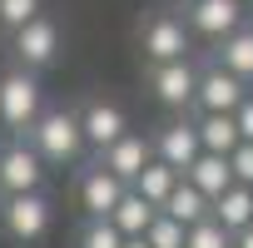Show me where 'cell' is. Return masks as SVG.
<instances>
[{"instance_id":"1","label":"cell","mask_w":253,"mask_h":248,"mask_svg":"<svg viewBox=\"0 0 253 248\" xmlns=\"http://www.w3.org/2000/svg\"><path fill=\"white\" fill-rule=\"evenodd\" d=\"M30 149L45 159V164H75L80 149H84V134H80V114H40L30 124Z\"/></svg>"},{"instance_id":"2","label":"cell","mask_w":253,"mask_h":248,"mask_svg":"<svg viewBox=\"0 0 253 248\" xmlns=\"http://www.w3.org/2000/svg\"><path fill=\"white\" fill-rule=\"evenodd\" d=\"M50 199L40 194V189H30V194H10L5 199V208H0V223H5V233L15 238V243H40L45 233H50Z\"/></svg>"},{"instance_id":"3","label":"cell","mask_w":253,"mask_h":248,"mask_svg":"<svg viewBox=\"0 0 253 248\" xmlns=\"http://www.w3.org/2000/svg\"><path fill=\"white\" fill-rule=\"evenodd\" d=\"M35 119H40V84H35V75H25V70L0 75V124H5V129H30Z\"/></svg>"},{"instance_id":"4","label":"cell","mask_w":253,"mask_h":248,"mask_svg":"<svg viewBox=\"0 0 253 248\" xmlns=\"http://www.w3.org/2000/svg\"><path fill=\"white\" fill-rule=\"evenodd\" d=\"M243 94H248V80H238V75L223 70V65H213V70H204V75L194 80V104H199L204 114H233V109L243 104Z\"/></svg>"},{"instance_id":"5","label":"cell","mask_w":253,"mask_h":248,"mask_svg":"<svg viewBox=\"0 0 253 248\" xmlns=\"http://www.w3.org/2000/svg\"><path fill=\"white\" fill-rule=\"evenodd\" d=\"M40 184H45V159L30 144H10L0 154V189L5 194H30Z\"/></svg>"},{"instance_id":"6","label":"cell","mask_w":253,"mask_h":248,"mask_svg":"<svg viewBox=\"0 0 253 248\" xmlns=\"http://www.w3.org/2000/svg\"><path fill=\"white\" fill-rule=\"evenodd\" d=\"M55 50H60V30H55L45 15H30L25 25H15V55H20L30 70L50 65V60H55Z\"/></svg>"},{"instance_id":"7","label":"cell","mask_w":253,"mask_h":248,"mask_svg":"<svg viewBox=\"0 0 253 248\" xmlns=\"http://www.w3.org/2000/svg\"><path fill=\"white\" fill-rule=\"evenodd\" d=\"M149 159H154V144H149L144 134H129V129H124L114 144H104V169H109L114 179H124V184H129Z\"/></svg>"},{"instance_id":"8","label":"cell","mask_w":253,"mask_h":248,"mask_svg":"<svg viewBox=\"0 0 253 248\" xmlns=\"http://www.w3.org/2000/svg\"><path fill=\"white\" fill-rule=\"evenodd\" d=\"M124 189H129V184L114 179V174L99 164V169H89V174L80 179V208H84L89 218H109V208L119 204V194H124Z\"/></svg>"},{"instance_id":"9","label":"cell","mask_w":253,"mask_h":248,"mask_svg":"<svg viewBox=\"0 0 253 248\" xmlns=\"http://www.w3.org/2000/svg\"><path fill=\"white\" fill-rule=\"evenodd\" d=\"M194 70H189V60H164V65H154V94H159V104H169V109H184V104H194Z\"/></svg>"},{"instance_id":"10","label":"cell","mask_w":253,"mask_h":248,"mask_svg":"<svg viewBox=\"0 0 253 248\" xmlns=\"http://www.w3.org/2000/svg\"><path fill=\"white\" fill-rule=\"evenodd\" d=\"M124 129H129V119H124V109L119 104H109V99H94L84 114H80V134H84V144H114Z\"/></svg>"},{"instance_id":"11","label":"cell","mask_w":253,"mask_h":248,"mask_svg":"<svg viewBox=\"0 0 253 248\" xmlns=\"http://www.w3.org/2000/svg\"><path fill=\"white\" fill-rule=\"evenodd\" d=\"M189 20H194V30L199 35H213V40H223L228 30H238V20H243V0H189Z\"/></svg>"},{"instance_id":"12","label":"cell","mask_w":253,"mask_h":248,"mask_svg":"<svg viewBox=\"0 0 253 248\" xmlns=\"http://www.w3.org/2000/svg\"><path fill=\"white\" fill-rule=\"evenodd\" d=\"M194 154H199V129H194V124H164V129H159V139H154V159H164L169 169H189L194 164Z\"/></svg>"},{"instance_id":"13","label":"cell","mask_w":253,"mask_h":248,"mask_svg":"<svg viewBox=\"0 0 253 248\" xmlns=\"http://www.w3.org/2000/svg\"><path fill=\"white\" fill-rule=\"evenodd\" d=\"M144 55H149L154 65H164V60H184V55H189V35H184V25L169 20V15L149 20V25H144Z\"/></svg>"},{"instance_id":"14","label":"cell","mask_w":253,"mask_h":248,"mask_svg":"<svg viewBox=\"0 0 253 248\" xmlns=\"http://www.w3.org/2000/svg\"><path fill=\"white\" fill-rule=\"evenodd\" d=\"M184 179L204 194V199H213V194H223L228 184H233V169H228V154H209V149H199L194 154V164L184 169Z\"/></svg>"},{"instance_id":"15","label":"cell","mask_w":253,"mask_h":248,"mask_svg":"<svg viewBox=\"0 0 253 248\" xmlns=\"http://www.w3.org/2000/svg\"><path fill=\"white\" fill-rule=\"evenodd\" d=\"M209 213H213L228 233H238L243 223H253V189H248V184H228L223 194L209 199Z\"/></svg>"},{"instance_id":"16","label":"cell","mask_w":253,"mask_h":248,"mask_svg":"<svg viewBox=\"0 0 253 248\" xmlns=\"http://www.w3.org/2000/svg\"><path fill=\"white\" fill-rule=\"evenodd\" d=\"M154 213H159V208H154L149 199H139L134 189H124V194H119V204L109 208V223H114L124 238H139V233L149 228V218H154Z\"/></svg>"},{"instance_id":"17","label":"cell","mask_w":253,"mask_h":248,"mask_svg":"<svg viewBox=\"0 0 253 248\" xmlns=\"http://www.w3.org/2000/svg\"><path fill=\"white\" fill-rule=\"evenodd\" d=\"M159 213H169V218H179V223L189 228V223L209 218V199H204V194H199V189H194V184H189V179L179 174V184L169 189V199L159 204Z\"/></svg>"},{"instance_id":"18","label":"cell","mask_w":253,"mask_h":248,"mask_svg":"<svg viewBox=\"0 0 253 248\" xmlns=\"http://www.w3.org/2000/svg\"><path fill=\"white\" fill-rule=\"evenodd\" d=\"M129 184H134V194H139V199H149V204L159 208V204L169 199V189L179 184V169H169L164 159H149V164H144V169H139Z\"/></svg>"},{"instance_id":"19","label":"cell","mask_w":253,"mask_h":248,"mask_svg":"<svg viewBox=\"0 0 253 248\" xmlns=\"http://www.w3.org/2000/svg\"><path fill=\"white\" fill-rule=\"evenodd\" d=\"M194 129H199V149H209V154H228V149L238 144V124H233V114H204Z\"/></svg>"},{"instance_id":"20","label":"cell","mask_w":253,"mask_h":248,"mask_svg":"<svg viewBox=\"0 0 253 248\" xmlns=\"http://www.w3.org/2000/svg\"><path fill=\"white\" fill-rule=\"evenodd\" d=\"M223 70H233L238 80H253V30H228L223 35Z\"/></svg>"},{"instance_id":"21","label":"cell","mask_w":253,"mask_h":248,"mask_svg":"<svg viewBox=\"0 0 253 248\" xmlns=\"http://www.w3.org/2000/svg\"><path fill=\"white\" fill-rule=\"evenodd\" d=\"M184 248H233V233L209 213V218H199V223L184 228Z\"/></svg>"},{"instance_id":"22","label":"cell","mask_w":253,"mask_h":248,"mask_svg":"<svg viewBox=\"0 0 253 248\" xmlns=\"http://www.w3.org/2000/svg\"><path fill=\"white\" fill-rule=\"evenodd\" d=\"M149 248H184V223L179 218H169V213H154L149 218V228L139 233Z\"/></svg>"},{"instance_id":"23","label":"cell","mask_w":253,"mask_h":248,"mask_svg":"<svg viewBox=\"0 0 253 248\" xmlns=\"http://www.w3.org/2000/svg\"><path fill=\"white\" fill-rule=\"evenodd\" d=\"M124 243V233L109 223V218H89V228H84V238H80V248H119Z\"/></svg>"},{"instance_id":"24","label":"cell","mask_w":253,"mask_h":248,"mask_svg":"<svg viewBox=\"0 0 253 248\" xmlns=\"http://www.w3.org/2000/svg\"><path fill=\"white\" fill-rule=\"evenodd\" d=\"M228 169H233V184H248L253 189V139H238L228 149Z\"/></svg>"},{"instance_id":"25","label":"cell","mask_w":253,"mask_h":248,"mask_svg":"<svg viewBox=\"0 0 253 248\" xmlns=\"http://www.w3.org/2000/svg\"><path fill=\"white\" fill-rule=\"evenodd\" d=\"M30 15H40V0H0V25H5V30L25 25Z\"/></svg>"},{"instance_id":"26","label":"cell","mask_w":253,"mask_h":248,"mask_svg":"<svg viewBox=\"0 0 253 248\" xmlns=\"http://www.w3.org/2000/svg\"><path fill=\"white\" fill-rule=\"evenodd\" d=\"M233 124H238V139H253V94H243V104L233 109Z\"/></svg>"},{"instance_id":"27","label":"cell","mask_w":253,"mask_h":248,"mask_svg":"<svg viewBox=\"0 0 253 248\" xmlns=\"http://www.w3.org/2000/svg\"><path fill=\"white\" fill-rule=\"evenodd\" d=\"M233 248H253V223H243V228L233 233Z\"/></svg>"},{"instance_id":"28","label":"cell","mask_w":253,"mask_h":248,"mask_svg":"<svg viewBox=\"0 0 253 248\" xmlns=\"http://www.w3.org/2000/svg\"><path fill=\"white\" fill-rule=\"evenodd\" d=\"M119 248H149V243H144V238H124Z\"/></svg>"},{"instance_id":"29","label":"cell","mask_w":253,"mask_h":248,"mask_svg":"<svg viewBox=\"0 0 253 248\" xmlns=\"http://www.w3.org/2000/svg\"><path fill=\"white\" fill-rule=\"evenodd\" d=\"M184 5H189V0H184Z\"/></svg>"},{"instance_id":"30","label":"cell","mask_w":253,"mask_h":248,"mask_svg":"<svg viewBox=\"0 0 253 248\" xmlns=\"http://www.w3.org/2000/svg\"><path fill=\"white\" fill-rule=\"evenodd\" d=\"M248 5H253V0H248Z\"/></svg>"}]
</instances>
